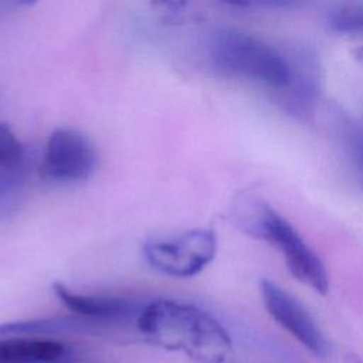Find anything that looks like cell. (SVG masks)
Listing matches in <instances>:
<instances>
[{
    "instance_id": "9a60e30c",
    "label": "cell",
    "mask_w": 363,
    "mask_h": 363,
    "mask_svg": "<svg viewBox=\"0 0 363 363\" xmlns=\"http://www.w3.org/2000/svg\"><path fill=\"white\" fill-rule=\"evenodd\" d=\"M37 1L38 0H0V20H3L13 10L23 6H31Z\"/></svg>"
},
{
    "instance_id": "30bf717a",
    "label": "cell",
    "mask_w": 363,
    "mask_h": 363,
    "mask_svg": "<svg viewBox=\"0 0 363 363\" xmlns=\"http://www.w3.org/2000/svg\"><path fill=\"white\" fill-rule=\"evenodd\" d=\"M65 354L61 342L35 336H1L0 363H52Z\"/></svg>"
},
{
    "instance_id": "9c48e42d",
    "label": "cell",
    "mask_w": 363,
    "mask_h": 363,
    "mask_svg": "<svg viewBox=\"0 0 363 363\" xmlns=\"http://www.w3.org/2000/svg\"><path fill=\"white\" fill-rule=\"evenodd\" d=\"M111 323L84 316H52L0 323V336H41L57 333H94Z\"/></svg>"
},
{
    "instance_id": "6da1fadb",
    "label": "cell",
    "mask_w": 363,
    "mask_h": 363,
    "mask_svg": "<svg viewBox=\"0 0 363 363\" xmlns=\"http://www.w3.org/2000/svg\"><path fill=\"white\" fill-rule=\"evenodd\" d=\"M139 332L152 343L200 363H223L233 342L225 328L197 305L176 299H155L136 316Z\"/></svg>"
},
{
    "instance_id": "7c38bea8",
    "label": "cell",
    "mask_w": 363,
    "mask_h": 363,
    "mask_svg": "<svg viewBox=\"0 0 363 363\" xmlns=\"http://www.w3.org/2000/svg\"><path fill=\"white\" fill-rule=\"evenodd\" d=\"M24 157V147L11 130V128L0 122V164H11Z\"/></svg>"
},
{
    "instance_id": "3957f363",
    "label": "cell",
    "mask_w": 363,
    "mask_h": 363,
    "mask_svg": "<svg viewBox=\"0 0 363 363\" xmlns=\"http://www.w3.org/2000/svg\"><path fill=\"white\" fill-rule=\"evenodd\" d=\"M213 65L223 74L284 91L291 78L285 52L262 38L237 28L217 30L208 44Z\"/></svg>"
},
{
    "instance_id": "ba28073f",
    "label": "cell",
    "mask_w": 363,
    "mask_h": 363,
    "mask_svg": "<svg viewBox=\"0 0 363 363\" xmlns=\"http://www.w3.org/2000/svg\"><path fill=\"white\" fill-rule=\"evenodd\" d=\"M291 64V78L284 91L281 102L294 115H306L319 92V65L318 60L308 50L299 48L288 54Z\"/></svg>"
},
{
    "instance_id": "52a82bcc",
    "label": "cell",
    "mask_w": 363,
    "mask_h": 363,
    "mask_svg": "<svg viewBox=\"0 0 363 363\" xmlns=\"http://www.w3.org/2000/svg\"><path fill=\"white\" fill-rule=\"evenodd\" d=\"M52 292L69 312L106 323L129 320L130 318L138 316L143 308V305L132 299L79 294L62 282H54Z\"/></svg>"
},
{
    "instance_id": "5bb4252c",
    "label": "cell",
    "mask_w": 363,
    "mask_h": 363,
    "mask_svg": "<svg viewBox=\"0 0 363 363\" xmlns=\"http://www.w3.org/2000/svg\"><path fill=\"white\" fill-rule=\"evenodd\" d=\"M183 1V0H182ZM234 7L241 9H294L299 7L309 0H220Z\"/></svg>"
},
{
    "instance_id": "277c9868",
    "label": "cell",
    "mask_w": 363,
    "mask_h": 363,
    "mask_svg": "<svg viewBox=\"0 0 363 363\" xmlns=\"http://www.w3.org/2000/svg\"><path fill=\"white\" fill-rule=\"evenodd\" d=\"M217 237L210 228L189 230L169 240H153L143 245L146 262L170 278H191L216 257Z\"/></svg>"
},
{
    "instance_id": "4fadbf2b",
    "label": "cell",
    "mask_w": 363,
    "mask_h": 363,
    "mask_svg": "<svg viewBox=\"0 0 363 363\" xmlns=\"http://www.w3.org/2000/svg\"><path fill=\"white\" fill-rule=\"evenodd\" d=\"M347 150L363 183V125H352L347 129Z\"/></svg>"
},
{
    "instance_id": "5b68a950",
    "label": "cell",
    "mask_w": 363,
    "mask_h": 363,
    "mask_svg": "<svg viewBox=\"0 0 363 363\" xmlns=\"http://www.w3.org/2000/svg\"><path fill=\"white\" fill-rule=\"evenodd\" d=\"M98 155L86 135L71 128H58L48 136L40 174L57 183L88 179L96 169Z\"/></svg>"
},
{
    "instance_id": "7a4b0ae2",
    "label": "cell",
    "mask_w": 363,
    "mask_h": 363,
    "mask_svg": "<svg viewBox=\"0 0 363 363\" xmlns=\"http://www.w3.org/2000/svg\"><path fill=\"white\" fill-rule=\"evenodd\" d=\"M233 218L245 234L272 245L294 278L318 294L328 292L329 277L319 255L267 201L252 196L241 197L234 206Z\"/></svg>"
},
{
    "instance_id": "8992f818",
    "label": "cell",
    "mask_w": 363,
    "mask_h": 363,
    "mask_svg": "<svg viewBox=\"0 0 363 363\" xmlns=\"http://www.w3.org/2000/svg\"><path fill=\"white\" fill-rule=\"evenodd\" d=\"M262 303L269 316L318 359H328L330 346L316 320L292 295L269 279L259 282Z\"/></svg>"
},
{
    "instance_id": "8fae6325",
    "label": "cell",
    "mask_w": 363,
    "mask_h": 363,
    "mask_svg": "<svg viewBox=\"0 0 363 363\" xmlns=\"http://www.w3.org/2000/svg\"><path fill=\"white\" fill-rule=\"evenodd\" d=\"M328 27L337 34H363V0H346L328 13Z\"/></svg>"
}]
</instances>
